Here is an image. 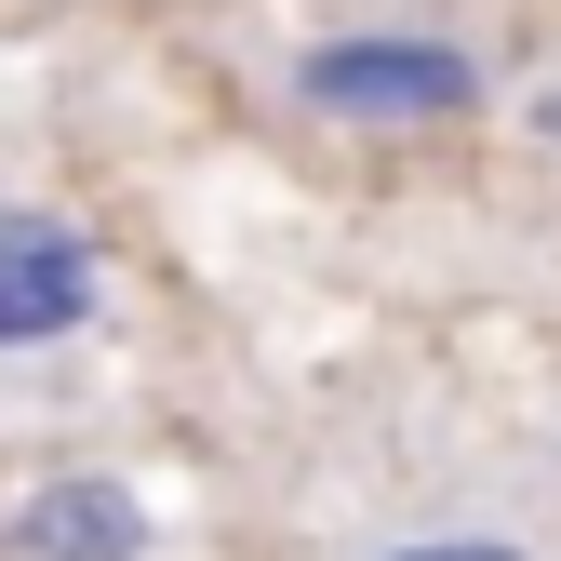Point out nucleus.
Wrapping results in <instances>:
<instances>
[{
    "label": "nucleus",
    "instance_id": "1",
    "mask_svg": "<svg viewBox=\"0 0 561 561\" xmlns=\"http://www.w3.org/2000/svg\"><path fill=\"white\" fill-rule=\"evenodd\" d=\"M295 94L321 121H455V107H481V54L428 41V27H362V41H308Z\"/></svg>",
    "mask_w": 561,
    "mask_h": 561
},
{
    "label": "nucleus",
    "instance_id": "2",
    "mask_svg": "<svg viewBox=\"0 0 561 561\" xmlns=\"http://www.w3.org/2000/svg\"><path fill=\"white\" fill-rule=\"evenodd\" d=\"M94 321V241L67 215H27L0 201V347H54Z\"/></svg>",
    "mask_w": 561,
    "mask_h": 561
},
{
    "label": "nucleus",
    "instance_id": "3",
    "mask_svg": "<svg viewBox=\"0 0 561 561\" xmlns=\"http://www.w3.org/2000/svg\"><path fill=\"white\" fill-rule=\"evenodd\" d=\"M14 548L27 561H134L148 548V508H134L121 481H41L14 508Z\"/></svg>",
    "mask_w": 561,
    "mask_h": 561
},
{
    "label": "nucleus",
    "instance_id": "4",
    "mask_svg": "<svg viewBox=\"0 0 561 561\" xmlns=\"http://www.w3.org/2000/svg\"><path fill=\"white\" fill-rule=\"evenodd\" d=\"M388 561H522V548H495V535H428V548H388Z\"/></svg>",
    "mask_w": 561,
    "mask_h": 561
}]
</instances>
